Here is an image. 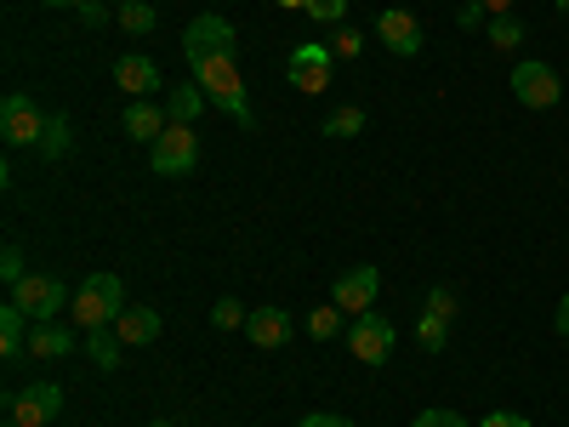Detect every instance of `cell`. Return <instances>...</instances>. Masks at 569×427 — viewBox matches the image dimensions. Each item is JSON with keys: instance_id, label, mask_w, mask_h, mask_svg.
Masks as SVG:
<instances>
[{"instance_id": "1", "label": "cell", "mask_w": 569, "mask_h": 427, "mask_svg": "<svg viewBox=\"0 0 569 427\" xmlns=\"http://www.w3.org/2000/svg\"><path fill=\"white\" fill-rule=\"evenodd\" d=\"M188 69H194V86L206 91V98L222 115H233V126H246V131L257 126V115L246 103V80H240V69H233V58H194Z\"/></svg>"}, {"instance_id": "2", "label": "cell", "mask_w": 569, "mask_h": 427, "mask_svg": "<svg viewBox=\"0 0 569 427\" xmlns=\"http://www.w3.org/2000/svg\"><path fill=\"white\" fill-rule=\"evenodd\" d=\"M69 314L80 319V330L114 325V319L126 314V285H120V274H91V279H80V291H74V308H69Z\"/></svg>"}, {"instance_id": "3", "label": "cell", "mask_w": 569, "mask_h": 427, "mask_svg": "<svg viewBox=\"0 0 569 427\" xmlns=\"http://www.w3.org/2000/svg\"><path fill=\"white\" fill-rule=\"evenodd\" d=\"M12 302L40 325V319H58L63 308H74V297H69V285L58 279V274H23L18 285H12Z\"/></svg>"}, {"instance_id": "4", "label": "cell", "mask_w": 569, "mask_h": 427, "mask_svg": "<svg viewBox=\"0 0 569 427\" xmlns=\"http://www.w3.org/2000/svg\"><path fill=\"white\" fill-rule=\"evenodd\" d=\"M393 342H399L393 319H382L376 308H370V314H353V325H348V348H353L359 365H388Z\"/></svg>"}, {"instance_id": "5", "label": "cell", "mask_w": 569, "mask_h": 427, "mask_svg": "<svg viewBox=\"0 0 569 427\" xmlns=\"http://www.w3.org/2000/svg\"><path fill=\"white\" fill-rule=\"evenodd\" d=\"M330 63H337V52L319 40H302L291 46V63H284V80H291L297 91H308V98H319V91H330Z\"/></svg>"}, {"instance_id": "6", "label": "cell", "mask_w": 569, "mask_h": 427, "mask_svg": "<svg viewBox=\"0 0 569 427\" xmlns=\"http://www.w3.org/2000/svg\"><path fill=\"white\" fill-rule=\"evenodd\" d=\"M149 166L160 171V177H188L200 166V137H194V126H166V137L149 149Z\"/></svg>"}, {"instance_id": "7", "label": "cell", "mask_w": 569, "mask_h": 427, "mask_svg": "<svg viewBox=\"0 0 569 427\" xmlns=\"http://www.w3.org/2000/svg\"><path fill=\"white\" fill-rule=\"evenodd\" d=\"M0 137H7V149H40L46 115L23 98V91H7V103H0Z\"/></svg>"}, {"instance_id": "8", "label": "cell", "mask_w": 569, "mask_h": 427, "mask_svg": "<svg viewBox=\"0 0 569 427\" xmlns=\"http://www.w3.org/2000/svg\"><path fill=\"white\" fill-rule=\"evenodd\" d=\"M233 46H240V34H233V23H222V18H194L188 23V34H182V52H188V63L194 58H233Z\"/></svg>"}, {"instance_id": "9", "label": "cell", "mask_w": 569, "mask_h": 427, "mask_svg": "<svg viewBox=\"0 0 569 427\" xmlns=\"http://www.w3.org/2000/svg\"><path fill=\"white\" fill-rule=\"evenodd\" d=\"M512 98L525 103V109H552L563 98V80L547 63H518L512 69Z\"/></svg>"}, {"instance_id": "10", "label": "cell", "mask_w": 569, "mask_h": 427, "mask_svg": "<svg viewBox=\"0 0 569 427\" xmlns=\"http://www.w3.org/2000/svg\"><path fill=\"white\" fill-rule=\"evenodd\" d=\"M376 291H382V274H376L370 262H359V268L337 274V285H330V302H337L342 314H370Z\"/></svg>"}, {"instance_id": "11", "label": "cell", "mask_w": 569, "mask_h": 427, "mask_svg": "<svg viewBox=\"0 0 569 427\" xmlns=\"http://www.w3.org/2000/svg\"><path fill=\"white\" fill-rule=\"evenodd\" d=\"M63 410V388L58 383H34L23 394H12V421L18 427H52Z\"/></svg>"}, {"instance_id": "12", "label": "cell", "mask_w": 569, "mask_h": 427, "mask_svg": "<svg viewBox=\"0 0 569 427\" xmlns=\"http://www.w3.org/2000/svg\"><path fill=\"white\" fill-rule=\"evenodd\" d=\"M376 34H382V46H388L393 58H416L421 52V23L405 7H388L382 18H376Z\"/></svg>"}, {"instance_id": "13", "label": "cell", "mask_w": 569, "mask_h": 427, "mask_svg": "<svg viewBox=\"0 0 569 427\" xmlns=\"http://www.w3.org/2000/svg\"><path fill=\"white\" fill-rule=\"evenodd\" d=\"M291 330H297V319L284 308H251V319H246V337L257 348H284V342H291Z\"/></svg>"}, {"instance_id": "14", "label": "cell", "mask_w": 569, "mask_h": 427, "mask_svg": "<svg viewBox=\"0 0 569 427\" xmlns=\"http://www.w3.org/2000/svg\"><path fill=\"white\" fill-rule=\"evenodd\" d=\"M114 80H120V91H131V98H149V91H160V69H154V58H142V52H126V58L114 63Z\"/></svg>"}, {"instance_id": "15", "label": "cell", "mask_w": 569, "mask_h": 427, "mask_svg": "<svg viewBox=\"0 0 569 427\" xmlns=\"http://www.w3.org/2000/svg\"><path fill=\"white\" fill-rule=\"evenodd\" d=\"M29 354H34V359H69V354H74V330L58 325V319H40V325L29 330Z\"/></svg>"}, {"instance_id": "16", "label": "cell", "mask_w": 569, "mask_h": 427, "mask_svg": "<svg viewBox=\"0 0 569 427\" xmlns=\"http://www.w3.org/2000/svg\"><path fill=\"white\" fill-rule=\"evenodd\" d=\"M114 330H120L126 348H149V342L160 337V314H154V308H126V314L114 319Z\"/></svg>"}, {"instance_id": "17", "label": "cell", "mask_w": 569, "mask_h": 427, "mask_svg": "<svg viewBox=\"0 0 569 427\" xmlns=\"http://www.w3.org/2000/svg\"><path fill=\"white\" fill-rule=\"evenodd\" d=\"M166 126H171V115H166V109H154V103H131V109H126V137L149 142V149L166 137Z\"/></svg>"}, {"instance_id": "18", "label": "cell", "mask_w": 569, "mask_h": 427, "mask_svg": "<svg viewBox=\"0 0 569 427\" xmlns=\"http://www.w3.org/2000/svg\"><path fill=\"white\" fill-rule=\"evenodd\" d=\"M0 354H7V359H23L29 354V314L18 302L0 308Z\"/></svg>"}, {"instance_id": "19", "label": "cell", "mask_w": 569, "mask_h": 427, "mask_svg": "<svg viewBox=\"0 0 569 427\" xmlns=\"http://www.w3.org/2000/svg\"><path fill=\"white\" fill-rule=\"evenodd\" d=\"M86 354H91V365H98V370H114V365H120V354H126L120 330H114V325L91 330V337H86Z\"/></svg>"}, {"instance_id": "20", "label": "cell", "mask_w": 569, "mask_h": 427, "mask_svg": "<svg viewBox=\"0 0 569 427\" xmlns=\"http://www.w3.org/2000/svg\"><path fill=\"white\" fill-rule=\"evenodd\" d=\"M206 103H211V98H206L200 86H177V91H171V103H166V115H171V126H194Z\"/></svg>"}, {"instance_id": "21", "label": "cell", "mask_w": 569, "mask_h": 427, "mask_svg": "<svg viewBox=\"0 0 569 427\" xmlns=\"http://www.w3.org/2000/svg\"><path fill=\"white\" fill-rule=\"evenodd\" d=\"M114 18H120L126 34H149V29L160 23V12L149 7V0H126V7H114Z\"/></svg>"}, {"instance_id": "22", "label": "cell", "mask_w": 569, "mask_h": 427, "mask_svg": "<svg viewBox=\"0 0 569 427\" xmlns=\"http://www.w3.org/2000/svg\"><path fill=\"white\" fill-rule=\"evenodd\" d=\"M308 337H313V342H337V337H342V308H337V302L313 308V314H308Z\"/></svg>"}, {"instance_id": "23", "label": "cell", "mask_w": 569, "mask_h": 427, "mask_svg": "<svg viewBox=\"0 0 569 427\" xmlns=\"http://www.w3.org/2000/svg\"><path fill=\"white\" fill-rule=\"evenodd\" d=\"M525 34H530V29L518 23L512 12H507V18H490V46H496V52H518V46H525Z\"/></svg>"}, {"instance_id": "24", "label": "cell", "mask_w": 569, "mask_h": 427, "mask_svg": "<svg viewBox=\"0 0 569 427\" xmlns=\"http://www.w3.org/2000/svg\"><path fill=\"white\" fill-rule=\"evenodd\" d=\"M445 337H450V319L427 308V314H421V325H416V342H421L427 354H439V348H445Z\"/></svg>"}, {"instance_id": "25", "label": "cell", "mask_w": 569, "mask_h": 427, "mask_svg": "<svg viewBox=\"0 0 569 427\" xmlns=\"http://www.w3.org/2000/svg\"><path fill=\"white\" fill-rule=\"evenodd\" d=\"M359 131H365V109H353V103L325 120V137H359Z\"/></svg>"}, {"instance_id": "26", "label": "cell", "mask_w": 569, "mask_h": 427, "mask_svg": "<svg viewBox=\"0 0 569 427\" xmlns=\"http://www.w3.org/2000/svg\"><path fill=\"white\" fill-rule=\"evenodd\" d=\"M40 155H52V160H63L69 155V120H46V137H40Z\"/></svg>"}, {"instance_id": "27", "label": "cell", "mask_w": 569, "mask_h": 427, "mask_svg": "<svg viewBox=\"0 0 569 427\" xmlns=\"http://www.w3.org/2000/svg\"><path fill=\"white\" fill-rule=\"evenodd\" d=\"M246 319H251V308H240L233 297H222V302L211 308V325H217V330H240Z\"/></svg>"}, {"instance_id": "28", "label": "cell", "mask_w": 569, "mask_h": 427, "mask_svg": "<svg viewBox=\"0 0 569 427\" xmlns=\"http://www.w3.org/2000/svg\"><path fill=\"white\" fill-rule=\"evenodd\" d=\"M330 52H337V58H359V52H365V34L348 29V23H337V40H330Z\"/></svg>"}, {"instance_id": "29", "label": "cell", "mask_w": 569, "mask_h": 427, "mask_svg": "<svg viewBox=\"0 0 569 427\" xmlns=\"http://www.w3.org/2000/svg\"><path fill=\"white\" fill-rule=\"evenodd\" d=\"M308 18L313 23H342L348 18V0H308Z\"/></svg>"}, {"instance_id": "30", "label": "cell", "mask_w": 569, "mask_h": 427, "mask_svg": "<svg viewBox=\"0 0 569 427\" xmlns=\"http://www.w3.org/2000/svg\"><path fill=\"white\" fill-rule=\"evenodd\" d=\"M29 268H23V251L18 246H7V251H0V279H7V285H18Z\"/></svg>"}, {"instance_id": "31", "label": "cell", "mask_w": 569, "mask_h": 427, "mask_svg": "<svg viewBox=\"0 0 569 427\" xmlns=\"http://www.w3.org/2000/svg\"><path fill=\"white\" fill-rule=\"evenodd\" d=\"M410 427H467V421H461L456 410H421V416H416Z\"/></svg>"}, {"instance_id": "32", "label": "cell", "mask_w": 569, "mask_h": 427, "mask_svg": "<svg viewBox=\"0 0 569 427\" xmlns=\"http://www.w3.org/2000/svg\"><path fill=\"white\" fill-rule=\"evenodd\" d=\"M479 427H530V416H518V410H490Z\"/></svg>"}, {"instance_id": "33", "label": "cell", "mask_w": 569, "mask_h": 427, "mask_svg": "<svg viewBox=\"0 0 569 427\" xmlns=\"http://www.w3.org/2000/svg\"><path fill=\"white\" fill-rule=\"evenodd\" d=\"M427 308H433V314H445V319H456V297L445 291V285H439V291H427Z\"/></svg>"}, {"instance_id": "34", "label": "cell", "mask_w": 569, "mask_h": 427, "mask_svg": "<svg viewBox=\"0 0 569 427\" xmlns=\"http://www.w3.org/2000/svg\"><path fill=\"white\" fill-rule=\"evenodd\" d=\"M109 18V7H103V0H86V7H80V23H91V29H98Z\"/></svg>"}, {"instance_id": "35", "label": "cell", "mask_w": 569, "mask_h": 427, "mask_svg": "<svg viewBox=\"0 0 569 427\" xmlns=\"http://www.w3.org/2000/svg\"><path fill=\"white\" fill-rule=\"evenodd\" d=\"M456 18H461V29H479V23H485V7H479V0H467Z\"/></svg>"}, {"instance_id": "36", "label": "cell", "mask_w": 569, "mask_h": 427, "mask_svg": "<svg viewBox=\"0 0 569 427\" xmlns=\"http://www.w3.org/2000/svg\"><path fill=\"white\" fill-rule=\"evenodd\" d=\"M552 330H558V337H569V297L558 302V314H552Z\"/></svg>"}, {"instance_id": "37", "label": "cell", "mask_w": 569, "mask_h": 427, "mask_svg": "<svg viewBox=\"0 0 569 427\" xmlns=\"http://www.w3.org/2000/svg\"><path fill=\"white\" fill-rule=\"evenodd\" d=\"M479 7H485L490 18H507V12H512V0H479Z\"/></svg>"}, {"instance_id": "38", "label": "cell", "mask_w": 569, "mask_h": 427, "mask_svg": "<svg viewBox=\"0 0 569 427\" xmlns=\"http://www.w3.org/2000/svg\"><path fill=\"white\" fill-rule=\"evenodd\" d=\"M297 427H330V416H325V410H313V416H302Z\"/></svg>"}, {"instance_id": "39", "label": "cell", "mask_w": 569, "mask_h": 427, "mask_svg": "<svg viewBox=\"0 0 569 427\" xmlns=\"http://www.w3.org/2000/svg\"><path fill=\"white\" fill-rule=\"evenodd\" d=\"M40 7H86V0H40Z\"/></svg>"}, {"instance_id": "40", "label": "cell", "mask_w": 569, "mask_h": 427, "mask_svg": "<svg viewBox=\"0 0 569 427\" xmlns=\"http://www.w3.org/2000/svg\"><path fill=\"white\" fill-rule=\"evenodd\" d=\"M279 7H291V12H308V0H279Z\"/></svg>"}, {"instance_id": "41", "label": "cell", "mask_w": 569, "mask_h": 427, "mask_svg": "<svg viewBox=\"0 0 569 427\" xmlns=\"http://www.w3.org/2000/svg\"><path fill=\"white\" fill-rule=\"evenodd\" d=\"M330 427H353V421H342V416H330Z\"/></svg>"}, {"instance_id": "42", "label": "cell", "mask_w": 569, "mask_h": 427, "mask_svg": "<svg viewBox=\"0 0 569 427\" xmlns=\"http://www.w3.org/2000/svg\"><path fill=\"white\" fill-rule=\"evenodd\" d=\"M552 7H558V12H569V0H552Z\"/></svg>"}, {"instance_id": "43", "label": "cell", "mask_w": 569, "mask_h": 427, "mask_svg": "<svg viewBox=\"0 0 569 427\" xmlns=\"http://www.w3.org/2000/svg\"><path fill=\"white\" fill-rule=\"evenodd\" d=\"M154 427H171V421H154Z\"/></svg>"}, {"instance_id": "44", "label": "cell", "mask_w": 569, "mask_h": 427, "mask_svg": "<svg viewBox=\"0 0 569 427\" xmlns=\"http://www.w3.org/2000/svg\"><path fill=\"white\" fill-rule=\"evenodd\" d=\"M114 7H126V0H114Z\"/></svg>"}, {"instance_id": "45", "label": "cell", "mask_w": 569, "mask_h": 427, "mask_svg": "<svg viewBox=\"0 0 569 427\" xmlns=\"http://www.w3.org/2000/svg\"><path fill=\"white\" fill-rule=\"evenodd\" d=\"M7 427H18V421H7Z\"/></svg>"}]
</instances>
